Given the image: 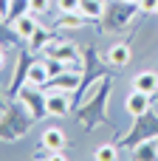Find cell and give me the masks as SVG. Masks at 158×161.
I'll list each match as a JSON object with an SVG mask.
<instances>
[{"label":"cell","mask_w":158,"mask_h":161,"mask_svg":"<svg viewBox=\"0 0 158 161\" xmlns=\"http://www.w3.org/2000/svg\"><path fill=\"white\" fill-rule=\"evenodd\" d=\"M150 102H153V93H144L139 88H133L127 96H124V110L130 116H144L150 110Z\"/></svg>","instance_id":"obj_1"},{"label":"cell","mask_w":158,"mask_h":161,"mask_svg":"<svg viewBox=\"0 0 158 161\" xmlns=\"http://www.w3.org/2000/svg\"><path fill=\"white\" fill-rule=\"evenodd\" d=\"M68 108H71V105H68V96H65V93H59V91H57V93H48V99H45V113H48V116L62 119V116L68 113Z\"/></svg>","instance_id":"obj_2"},{"label":"cell","mask_w":158,"mask_h":161,"mask_svg":"<svg viewBox=\"0 0 158 161\" xmlns=\"http://www.w3.org/2000/svg\"><path fill=\"white\" fill-rule=\"evenodd\" d=\"M42 147L48 150V153H59V150H65V133L59 130V127H48L45 133H42Z\"/></svg>","instance_id":"obj_3"},{"label":"cell","mask_w":158,"mask_h":161,"mask_svg":"<svg viewBox=\"0 0 158 161\" xmlns=\"http://www.w3.org/2000/svg\"><path fill=\"white\" fill-rule=\"evenodd\" d=\"M133 88H139V91H144V93H155V88H158V74H155V71H141V74H136Z\"/></svg>","instance_id":"obj_4"},{"label":"cell","mask_w":158,"mask_h":161,"mask_svg":"<svg viewBox=\"0 0 158 161\" xmlns=\"http://www.w3.org/2000/svg\"><path fill=\"white\" fill-rule=\"evenodd\" d=\"M130 45H124V42H116L110 51H107V59H110V65H116V68H122V65H127L130 62Z\"/></svg>","instance_id":"obj_5"},{"label":"cell","mask_w":158,"mask_h":161,"mask_svg":"<svg viewBox=\"0 0 158 161\" xmlns=\"http://www.w3.org/2000/svg\"><path fill=\"white\" fill-rule=\"evenodd\" d=\"M48 79H51V74H48V68H45V59H42V62H31V65H28V85H34V88H37V85H45Z\"/></svg>","instance_id":"obj_6"},{"label":"cell","mask_w":158,"mask_h":161,"mask_svg":"<svg viewBox=\"0 0 158 161\" xmlns=\"http://www.w3.org/2000/svg\"><path fill=\"white\" fill-rule=\"evenodd\" d=\"M14 31H17V37L28 40V37L37 31V20H34L31 14H20V17L14 20Z\"/></svg>","instance_id":"obj_7"},{"label":"cell","mask_w":158,"mask_h":161,"mask_svg":"<svg viewBox=\"0 0 158 161\" xmlns=\"http://www.w3.org/2000/svg\"><path fill=\"white\" fill-rule=\"evenodd\" d=\"M45 51H48L54 59H62V62H76V51H74V45H68V42H65V45H51V42H48V45H45Z\"/></svg>","instance_id":"obj_8"},{"label":"cell","mask_w":158,"mask_h":161,"mask_svg":"<svg viewBox=\"0 0 158 161\" xmlns=\"http://www.w3.org/2000/svg\"><path fill=\"white\" fill-rule=\"evenodd\" d=\"M85 14L82 11H59V25L62 28H82L85 25Z\"/></svg>","instance_id":"obj_9"},{"label":"cell","mask_w":158,"mask_h":161,"mask_svg":"<svg viewBox=\"0 0 158 161\" xmlns=\"http://www.w3.org/2000/svg\"><path fill=\"white\" fill-rule=\"evenodd\" d=\"M79 11H82L88 20H96V17H102L105 6H102V0H82V3H79Z\"/></svg>","instance_id":"obj_10"},{"label":"cell","mask_w":158,"mask_h":161,"mask_svg":"<svg viewBox=\"0 0 158 161\" xmlns=\"http://www.w3.org/2000/svg\"><path fill=\"white\" fill-rule=\"evenodd\" d=\"M25 42H28L31 48H45V45L51 42V34H48L45 28H40V25H37V31H34V34H31V37L25 40Z\"/></svg>","instance_id":"obj_11"},{"label":"cell","mask_w":158,"mask_h":161,"mask_svg":"<svg viewBox=\"0 0 158 161\" xmlns=\"http://www.w3.org/2000/svg\"><path fill=\"white\" fill-rule=\"evenodd\" d=\"M133 158H158V144H155V142H144V144H139Z\"/></svg>","instance_id":"obj_12"},{"label":"cell","mask_w":158,"mask_h":161,"mask_svg":"<svg viewBox=\"0 0 158 161\" xmlns=\"http://www.w3.org/2000/svg\"><path fill=\"white\" fill-rule=\"evenodd\" d=\"M93 158H96V161H113V158H119V153H116L113 144H102V147L93 153Z\"/></svg>","instance_id":"obj_13"},{"label":"cell","mask_w":158,"mask_h":161,"mask_svg":"<svg viewBox=\"0 0 158 161\" xmlns=\"http://www.w3.org/2000/svg\"><path fill=\"white\" fill-rule=\"evenodd\" d=\"M76 82H79V76H74V74H59L57 76V88H62V91H74L76 88Z\"/></svg>","instance_id":"obj_14"},{"label":"cell","mask_w":158,"mask_h":161,"mask_svg":"<svg viewBox=\"0 0 158 161\" xmlns=\"http://www.w3.org/2000/svg\"><path fill=\"white\" fill-rule=\"evenodd\" d=\"M65 65H68V62H62V59H54V57H48V59H45V68H48V74H51V76H59V74H65Z\"/></svg>","instance_id":"obj_15"},{"label":"cell","mask_w":158,"mask_h":161,"mask_svg":"<svg viewBox=\"0 0 158 161\" xmlns=\"http://www.w3.org/2000/svg\"><path fill=\"white\" fill-rule=\"evenodd\" d=\"M48 6H51V0H28V8H31L34 14H45Z\"/></svg>","instance_id":"obj_16"},{"label":"cell","mask_w":158,"mask_h":161,"mask_svg":"<svg viewBox=\"0 0 158 161\" xmlns=\"http://www.w3.org/2000/svg\"><path fill=\"white\" fill-rule=\"evenodd\" d=\"M79 3L82 0H57L59 11H79Z\"/></svg>","instance_id":"obj_17"},{"label":"cell","mask_w":158,"mask_h":161,"mask_svg":"<svg viewBox=\"0 0 158 161\" xmlns=\"http://www.w3.org/2000/svg\"><path fill=\"white\" fill-rule=\"evenodd\" d=\"M11 17V0H0V20Z\"/></svg>","instance_id":"obj_18"},{"label":"cell","mask_w":158,"mask_h":161,"mask_svg":"<svg viewBox=\"0 0 158 161\" xmlns=\"http://www.w3.org/2000/svg\"><path fill=\"white\" fill-rule=\"evenodd\" d=\"M155 6H158V0H139V8L141 11H155Z\"/></svg>","instance_id":"obj_19"},{"label":"cell","mask_w":158,"mask_h":161,"mask_svg":"<svg viewBox=\"0 0 158 161\" xmlns=\"http://www.w3.org/2000/svg\"><path fill=\"white\" fill-rule=\"evenodd\" d=\"M3 65H6V54L0 51V68H3Z\"/></svg>","instance_id":"obj_20"},{"label":"cell","mask_w":158,"mask_h":161,"mask_svg":"<svg viewBox=\"0 0 158 161\" xmlns=\"http://www.w3.org/2000/svg\"><path fill=\"white\" fill-rule=\"evenodd\" d=\"M124 3H139V0H124Z\"/></svg>","instance_id":"obj_21"},{"label":"cell","mask_w":158,"mask_h":161,"mask_svg":"<svg viewBox=\"0 0 158 161\" xmlns=\"http://www.w3.org/2000/svg\"><path fill=\"white\" fill-rule=\"evenodd\" d=\"M155 11H158V6H155Z\"/></svg>","instance_id":"obj_22"}]
</instances>
